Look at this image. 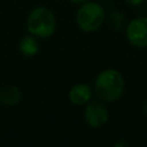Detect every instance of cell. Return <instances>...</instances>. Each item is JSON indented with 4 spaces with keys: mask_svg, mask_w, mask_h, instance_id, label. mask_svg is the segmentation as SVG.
<instances>
[{
    "mask_svg": "<svg viewBox=\"0 0 147 147\" xmlns=\"http://www.w3.org/2000/svg\"><path fill=\"white\" fill-rule=\"evenodd\" d=\"M109 114L106 106L101 101H90L86 103L84 110V118L87 125L93 129H99L103 126L108 121Z\"/></svg>",
    "mask_w": 147,
    "mask_h": 147,
    "instance_id": "5",
    "label": "cell"
},
{
    "mask_svg": "<svg viewBox=\"0 0 147 147\" xmlns=\"http://www.w3.org/2000/svg\"><path fill=\"white\" fill-rule=\"evenodd\" d=\"M21 100V91L16 86H7L0 90V102L5 106H15Z\"/></svg>",
    "mask_w": 147,
    "mask_h": 147,
    "instance_id": "8",
    "label": "cell"
},
{
    "mask_svg": "<svg viewBox=\"0 0 147 147\" xmlns=\"http://www.w3.org/2000/svg\"><path fill=\"white\" fill-rule=\"evenodd\" d=\"M106 18L103 7L93 1H86L82 3L77 10L76 21L78 28L84 32H94L103 23Z\"/></svg>",
    "mask_w": 147,
    "mask_h": 147,
    "instance_id": "3",
    "label": "cell"
},
{
    "mask_svg": "<svg viewBox=\"0 0 147 147\" xmlns=\"http://www.w3.org/2000/svg\"><path fill=\"white\" fill-rule=\"evenodd\" d=\"M144 113H145V115L147 116V102H146L145 106H144Z\"/></svg>",
    "mask_w": 147,
    "mask_h": 147,
    "instance_id": "12",
    "label": "cell"
},
{
    "mask_svg": "<svg viewBox=\"0 0 147 147\" xmlns=\"http://www.w3.org/2000/svg\"><path fill=\"white\" fill-rule=\"evenodd\" d=\"M69 100L71 103L77 105V106H83L86 105L87 102L91 101L92 99V90L88 85L79 83L74 85L70 91H69Z\"/></svg>",
    "mask_w": 147,
    "mask_h": 147,
    "instance_id": "6",
    "label": "cell"
},
{
    "mask_svg": "<svg viewBox=\"0 0 147 147\" xmlns=\"http://www.w3.org/2000/svg\"><path fill=\"white\" fill-rule=\"evenodd\" d=\"M127 5H130V6H139V5H141L145 0H124Z\"/></svg>",
    "mask_w": 147,
    "mask_h": 147,
    "instance_id": "10",
    "label": "cell"
},
{
    "mask_svg": "<svg viewBox=\"0 0 147 147\" xmlns=\"http://www.w3.org/2000/svg\"><path fill=\"white\" fill-rule=\"evenodd\" d=\"M70 2H74V3H84L86 1H90V0H68Z\"/></svg>",
    "mask_w": 147,
    "mask_h": 147,
    "instance_id": "11",
    "label": "cell"
},
{
    "mask_svg": "<svg viewBox=\"0 0 147 147\" xmlns=\"http://www.w3.org/2000/svg\"><path fill=\"white\" fill-rule=\"evenodd\" d=\"M126 38L134 47H147V16L132 20L126 26Z\"/></svg>",
    "mask_w": 147,
    "mask_h": 147,
    "instance_id": "4",
    "label": "cell"
},
{
    "mask_svg": "<svg viewBox=\"0 0 147 147\" xmlns=\"http://www.w3.org/2000/svg\"><path fill=\"white\" fill-rule=\"evenodd\" d=\"M108 21H109V24L113 26V29L119 30V29L123 26L124 16H123L121 13H117V11H115V13H113V14L109 16Z\"/></svg>",
    "mask_w": 147,
    "mask_h": 147,
    "instance_id": "9",
    "label": "cell"
},
{
    "mask_svg": "<svg viewBox=\"0 0 147 147\" xmlns=\"http://www.w3.org/2000/svg\"><path fill=\"white\" fill-rule=\"evenodd\" d=\"M26 29L37 38H48L56 30L55 15L46 7H36L28 16Z\"/></svg>",
    "mask_w": 147,
    "mask_h": 147,
    "instance_id": "2",
    "label": "cell"
},
{
    "mask_svg": "<svg viewBox=\"0 0 147 147\" xmlns=\"http://www.w3.org/2000/svg\"><path fill=\"white\" fill-rule=\"evenodd\" d=\"M18 48L20 52L28 57H32L34 56L38 52H39V44L37 40V37L29 34V36H24L18 44Z\"/></svg>",
    "mask_w": 147,
    "mask_h": 147,
    "instance_id": "7",
    "label": "cell"
},
{
    "mask_svg": "<svg viewBox=\"0 0 147 147\" xmlns=\"http://www.w3.org/2000/svg\"><path fill=\"white\" fill-rule=\"evenodd\" d=\"M125 87V82L122 74L115 69L102 70L95 78L94 91L101 101L114 102L117 101Z\"/></svg>",
    "mask_w": 147,
    "mask_h": 147,
    "instance_id": "1",
    "label": "cell"
}]
</instances>
